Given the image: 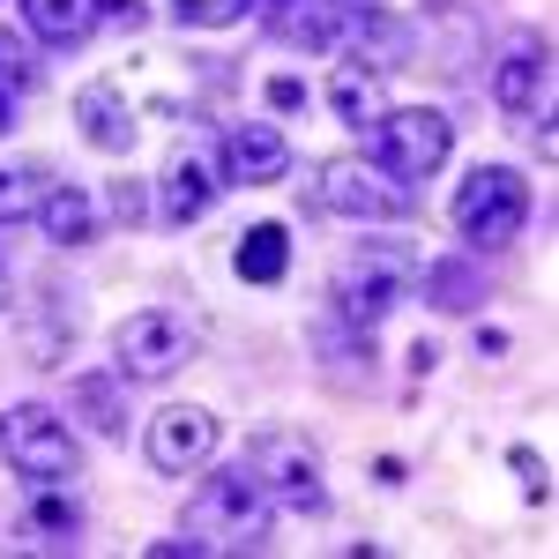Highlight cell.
I'll return each instance as SVG.
<instances>
[{
	"label": "cell",
	"mask_w": 559,
	"mask_h": 559,
	"mask_svg": "<svg viewBox=\"0 0 559 559\" xmlns=\"http://www.w3.org/2000/svg\"><path fill=\"white\" fill-rule=\"evenodd\" d=\"M418 247L411 239H358V254H344V269H336V321H350V329H381L395 306L418 292Z\"/></svg>",
	"instance_id": "1"
},
{
	"label": "cell",
	"mask_w": 559,
	"mask_h": 559,
	"mask_svg": "<svg viewBox=\"0 0 559 559\" xmlns=\"http://www.w3.org/2000/svg\"><path fill=\"white\" fill-rule=\"evenodd\" d=\"M269 522H276V500L261 492L254 471L202 477V492H194V508H187V530H194L210 552H261V545H269Z\"/></svg>",
	"instance_id": "2"
},
{
	"label": "cell",
	"mask_w": 559,
	"mask_h": 559,
	"mask_svg": "<svg viewBox=\"0 0 559 559\" xmlns=\"http://www.w3.org/2000/svg\"><path fill=\"white\" fill-rule=\"evenodd\" d=\"M448 150H455V128H448L440 105H388L381 120L366 128V157H373L388 179H403L411 194L448 165Z\"/></svg>",
	"instance_id": "3"
},
{
	"label": "cell",
	"mask_w": 559,
	"mask_h": 559,
	"mask_svg": "<svg viewBox=\"0 0 559 559\" xmlns=\"http://www.w3.org/2000/svg\"><path fill=\"white\" fill-rule=\"evenodd\" d=\"M522 224H530V179L515 165H477L455 187V231L471 239V254H500L515 247Z\"/></svg>",
	"instance_id": "4"
},
{
	"label": "cell",
	"mask_w": 559,
	"mask_h": 559,
	"mask_svg": "<svg viewBox=\"0 0 559 559\" xmlns=\"http://www.w3.org/2000/svg\"><path fill=\"white\" fill-rule=\"evenodd\" d=\"M0 463L31 485H68L83 471V448L52 403H15V411H0Z\"/></svg>",
	"instance_id": "5"
},
{
	"label": "cell",
	"mask_w": 559,
	"mask_h": 559,
	"mask_svg": "<svg viewBox=\"0 0 559 559\" xmlns=\"http://www.w3.org/2000/svg\"><path fill=\"white\" fill-rule=\"evenodd\" d=\"M247 471L261 477V492L276 500V508H292V515H321L329 508V471H321V448L306 440V432H254V448H247Z\"/></svg>",
	"instance_id": "6"
},
{
	"label": "cell",
	"mask_w": 559,
	"mask_h": 559,
	"mask_svg": "<svg viewBox=\"0 0 559 559\" xmlns=\"http://www.w3.org/2000/svg\"><path fill=\"white\" fill-rule=\"evenodd\" d=\"M313 202L329 216H350V224H395V216L418 210V194L403 179H388L373 157H329L313 173Z\"/></svg>",
	"instance_id": "7"
},
{
	"label": "cell",
	"mask_w": 559,
	"mask_h": 559,
	"mask_svg": "<svg viewBox=\"0 0 559 559\" xmlns=\"http://www.w3.org/2000/svg\"><path fill=\"white\" fill-rule=\"evenodd\" d=\"M187 358H194V329L179 313H165V306L128 313L120 336H112V373L120 381H173Z\"/></svg>",
	"instance_id": "8"
},
{
	"label": "cell",
	"mask_w": 559,
	"mask_h": 559,
	"mask_svg": "<svg viewBox=\"0 0 559 559\" xmlns=\"http://www.w3.org/2000/svg\"><path fill=\"white\" fill-rule=\"evenodd\" d=\"M492 105L500 112H545L552 105V38L545 31H515L492 60Z\"/></svg>",
	"instance_id": "9"
},
{
	"label": "cell",
	"mask_w": 559,
	"mask_h": 559,
	"mask_svg": "<svg viewBox=\"0 0 559 559\" xmlns=\"http://www.w3.org/2000/svg\"><path fill=\"white\" fill-rule=\"evenodd\" d=\"M216 173H224V187H269V179H284L292 173V134L269 128V120L224 128V142H216Z\"/></svg>",
	"instance_id": "10"
},
{
	"label": "cell",
	"mask_w": 559,
	"mask_h": 559,
	"mask_svg": "<svg viewBox=\"0 0 559 559\" xmlns=\"http://www.w3.org/2000/svg\"><path fill=\"white\" fill-rule=\"evenodd\" d=\"M142 448H150V463H157L165 477H187V471H202V463L216 455V418L202 411V403H173V411L150 418Z\"/></svg>",
	"instance_id": "11"
},
{
	"label": "cell",
	"mask_w": 559,
	"mask_h": 559,
	"mask_svg": "<svg viewBox=\"0 0 559 559\" xmlns=\"http://www.w3.org/2000/svg\"><path fill=\"white\" fill-rule=\"evenodd\" d=\"M344 45H350V60H366L373 75H388V68L418 60V23L411 15H381V8H350Z\"/></svg>",
	"instance_id": "12"
},
{
	"label": "cell",
	"mask_w": 559,
	"mask_h": 559,
	"mask_svg": "<svg viewBox=\"0 0 559 559\" xmlns=\"http://www.w3.org/2000/svg\"><path fill=\"white\" fill-rule=\"evenodd\" d=\"M216 187H224V173H216L210 150H179L173 165L157 173V210H165V224H194V216H210Z\"/></svg>",
	"instance_id": "13"
},
{
	"label": "cell",
	"mask_w": 559,
	"mask_h": 559,
	"mask_svg": "<svg viewBox=\"0 0 559 559\" xmlns=\"http://www.w3.org/2000/svg\"><path fill=\"white\" fill-rule=\"evenodd\" d=\"M15 537L31 552H75L83 545V500L68 485H38V500L15 515Z\"/></svg>",
	"instance_id": "14"
},
{
	"label": "cell",
	"mask_w": 559,
	"mask_h": 559,
	"mask_svg": "<svg viewBox=\"0 0 559 559\" xmlns=\"http://www.w3.org/2000/svg\"><path fill=\"white\" fill-rule=\"evenodd\" d=\"M261 15H269V31L284 45H306V52H329V45L344 38L350 8H336V0H254Z\"/></svg>",
	"instance_id": "15"
},
{
	"label": "cell",
	"mask_w": 559,
	"mask_h": 559,
	"mask_svg": "<svg viewBox=\"0 0 559 559\" xmlns=\"http://www.w3.org/2000/svg\"><path fill=\"white\" fill-rule=\"evenodd\" d=\"M75 128H83L90 150H105V157H128L134 150V112H128V97L112 83H83L75 90Z\"/></svg>",
	"instance_id": "16"
},
{
	"label": "cell",
	"mask_w": 559,
	"mask_h": 559,
	"mask_svg": "<svg viewBox=\"0 0 559 559\" xmlns=\"http://www.w3.org/2000/svg\"><path fill=\"white\" fill-rule=\"evenodd\" d=\"M31 216H38V231L52 247H90V239H97V210H90L83 187H68V179H45V194H38Z\"/></svg>",
	"instance_id": "17"
},
{
	"label": "cell",
	"mask_w": 559,
	"mask_h": 559,
	"mask_svg": "<svg viewBox=\"0 0 559 559\" xmlns=\"http://www.w3.org/2000/svg\"><path fill=\"white\" fill-rule=\"evenodd\" d=\"M23 8V23H31V38L52 45V52H75V45H90V31H97V0H15Z\"/></svg>",
	"instance_id": "18"
},
{
	"label": "cell",
	"mask_w": 559,
	"mask_h": 559,
	"mask_svg": "<svg viewBox=\"0 0 559 559\" xmlns=\"http://www.w3.org/2000/svg\"><path fill=\"white\" fill-rule=\"evenodd\" d=\"M418 284H426V306L440 313H477L485 306V276H477V254H440L418 269Z\"/></svg>",
	"instance_id": "19"
},
{
	"label": "cell",
	"mask_w": 559,
	"mask_h": 559,
	"mask_svg": "<svg viewBox=\"0 0 559 559\" xmlns=\"http://www.w3.org/2000/svg\"><path fill=\"white\" fill-rule=\"evenodd\" d=\"M60 403H68V418H83L90 432H120L128 426V395H120V373H112V366H105V373H75Z\"/></svg>",
	"instance_id": "20"
},
{
	"label": "cell",
	"mask_w": 559,
	"mask_h": 559,
	"mask_svg": "<svg viewBox=\"0 0 559 559\" xmlns=\"http://www.w3.org/2000/svg\"><path fill=\"white\" fill-rule=\"evenodd\" d=\"M329 105H336L344 128H373V120L388 112V105H381V75L358 68V60H336V75H329Z\"/></svg>",
	"instance_id": "21"
},
{
	"label": "cell",
	"mask_w": 559,
	"mask_h": 559,
	"mask_svg": "<svg viewBox=\"0 0 559 559\" xmlns=\"http://www.w3.org/2000/svg\"><path fill=\"white\" fill-rule=\"evenodd\" d=\"M231 261H239L247 284H284V269H292V231H284V224H254Z\"/></svg>",
	"instance_id": "22"
},
{
	"label": "cell",
	"mask_w": 559,
	"mask_h": 559,
	"mask_svg": "<svg viewBox=\"0 0 559 559\" xmlns=\"http://www.w3.org/2000/svg\"><path fill=\"white\" fill-rule=\"evenodd\" d=\"M179 31H231L239 15H254V0H165Z\"/></svg>",
	"instance_id": "23"
},
{
	"label": "cell",
	"mask_w": 559,
	"mask_h": 559,
	"mask_svg": "<svg viewBox=\"0 0 559 559\" xmlns=\"http://www.w3.org/2000/svg\"><path fill=\"white\" fill-rule=\"evenodd\" d=\"M45 165H0V224L8 216H31L38 210V194H45Z\"/></svg>",
	"instance_id": "24"
},
{
	"label": "cell",
	"mask_w": 559,
	"mask_h": 559,
	"mask_svg": "<svg viewBox=\"0 0 559 559\" xmlns=\"http://www.w3.org/2000/svg\"><path fill=\"white\" fill-rule=\"evenodd\" d=\"M31 83H38V60H31V45L15 38V31H0V97H23Z\"/></svg>",
	"instance_id": "25"
},
{
	"label": "cell",
	"mask_w": 559,
	"mask_h": 559,
	"mask_svg": "<svg viewBox=\"0 0 559 559\" xmlns=\"http://www.w3.org/2000/svg\"><path fill=\"white\" fill-rule=\"evenodd\" d=\"M508 463L522 471V492H530V500H552V471H545V455H530V448H515Z\"/></svg>",
	"instance_id": "26"
},
{
	"label": "cell",
	"mask_w": 559,
	"mask_h": 559,
	"mask_svg": "<svg viewBox=\"0 0 559 559\" xmlns=\"http://www.w3.org/2000/svg\"><path fill=\"white\" fill-rule=\"evenodd\" d=\"M269 105H276V112H306V83L299 75H276V83H269Z\"/></svg>",
	"instance_id": "27"
},
{
	"label": "cell",
	"mask_w": 559,
	"mask_h": 559,
	"mask_svg": "<svg viewBox=\"0 0 559 559\" xmlns=\"http://www.w3.org/2000/svg\"><path fill=\"white\" fill-rule=\"evenodd\" d=\"M15 128V97H0V134Z\"/></svg>",
	"instance_id": "28"
},
{
	"label": "cell",
	"mask_w": 559,
	"mask_h": 559,
	"mask_svg": "<svg viewBox=\"0 0 559 559\" xmlns=\"http://www.w3.org/2000/svg\"><path fill=\"white\" fill-rule=\"evenodd\" d=\"M0 306H8V261H0Z\"/></svg>",
	"instance_id": "29"
},
{
	"label": "cell",
	"mask_w": 559,
	"mask_h": 559,
	"mask_svg": "<svg viewBox=\"0 0 559 559\" xmlns=\"http://www.w3.org/2000/svg\"><path fill=\"white\" fill-rule=\"evenodd\" d=\"M336 8H366V0H336Z\"/></svg>",
	"instance_id": "30"
}]
</instances>
